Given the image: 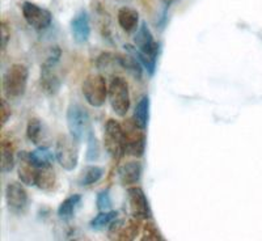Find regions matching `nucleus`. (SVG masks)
<instances>
[{
	"label": "nucleus",
	"mask_w": 262,
	"mask_h": 241,
	"mask_svg": "<svg viewBox=\"0 0 262 241\" xmlns=\"http://www.w3.org/2000/svg\"><path fill=\"white\" fill-rule=\"evenodd\" d=\"M62 51L58 46H54L50 50V55L46 58V60L41 65V76H39V83L43 93L48 96H55L59 93L60 86H62V79L57 71L58 63H59Z\"/></svg>",
	"instance_id": "obj_1"
},
{
	"label": "nucleus",
	"mask_w": 262,
	"mask_h": 241,
	"mask_svg": "<svg viewBox=\"0 0 262 241\" xmlns=\"http://www.w3.org/2000/svg\"><path fill=\"white\" fill-rule=\"evenodd\" d=\"M29 78V70L23 63H15L3 75V93L9 100H16L25 95Z\"/></svg>",
	"instance_id": "obj_2"
},
{
	"label": "nucleus",
	"mask_w": 262,
	"mask_h": 241,
	"mask_svg": "<svg viewBox=\"0 0 262 241\" xmlns=\"http://www.w3.org/2000/svg\"><path fill=\"white\" fill-rule=\"evenodd\" d=\"M66 118H67V127H69L70 134L79 142L86 139L88 135L92 133L90 113L83 105L78 102L70 104V106L67 107Z\"/></svg>",
	"instance_id": "obj_3"
},
{
	"label": "nucleus",
	"mask_w": 262,
	"mask_h": 241,
	"mask_svg": "<svg viewBox=\"0 0 262 241\" xmlns=\"http://www.w3.org/2000/svg\"><path fill=\"white\" fill-rule=\"evenodd\" d=\"M55 158L60 167L64 170L76 169L79 163V140L75 139L71 134L60 135L55 146Z\"/></svg>",
	"instance_id": "obj_4"
},
{
	"label": "nucleus",
	"mask_w": 262,
	"mask_h": 241,
	"mask_svg": "<svg viewBox=\"0 0 262 241\" xmlns=\"http://www.w3.org/2000/svg\"><path fill=\"white\" fill-rule=\"evenodd\" d=\"M81 92H83L85 101L93 107H101L106 101L109 95V88L106 85V80L102 75L91 74L84 79L81 84Z\"/></svg>",
	"instance_id": "obj_5"
},
{
	"label": "nucleus",
	"mask_w": 262,
	"mask_h": 241,
	"mask_svg": "<svg viewBox=\"0 0 262 241\" xmlns=\"http://www.w3.org/2000/svg\"><path fill=\"white\" fill-rule=\"evenodd\" d=\"M109 102H111L112 111L118 117L123 118L130 111V91H128V84L121 76H116L112 79L109 84Z\"/></svg>",
	"instance_id": "obj_6"
},
{
	"label": "nucleus",
	"mask_w": 262,
	"mask_h": 241,
	"mask_svg": "<svg viewBox=\"0 0 262 241\" xmlns=\"http://www.w3.org/2000/svg\"><path fill=\"white\" fill-rule=\"evenodd\" d=\"M104 147L113 159H121L126 154L125 131L123 126L116 119H109L105 125Z\"/></svg>",
	"instance_id": "obj_7"
},
{
	"label": "nucleus",
	"mask_w": 262,
	"mask_h": 241,
	"mask_svg": "<svg viewBox=\"0 0 262 241\" xmlns=\"http://www.w3.org/2000/svg\"><path fill=\"white\" fill-rule=\"evenodd\" d=\"M125 131V152L134 158H142L146 151V133L143 128L138 127L131 119L123 125Z\"/></svg>",
	"instance_id": "obj_8"
},
{
	"label": "nucleus",
	"mask_w": 262,
	"mask_h": 241,
	"mask_svg": "<svg viewBox=\"0 0 262 241\" xmlns=\"http://www.w3.org/2000/svg\"><path fill=\"white\" fill-rule=\"evenodd\" d=\"M140 229V219L131 216L128 219H118L109 226L107 238L109 240L130 241L138 236Z\"/></svg>",
	"instance_id": "obj_9"
},
{
	"label": "nucleus",
	"mask_w": 262,
	"mask_h": 241,
	"mask_svg": "<svg viewBox=\"0 0 262 241\" xmlns=\"http://www.w3.org/2000/svg\"><path fill=\"white\" fill-rule=\"evenodd\" d=\"M25 21L36 30H45L51 25L53 15L49 9L42 8L30 2H25L21 7Z\"/></svg>",
	"instance_id": "obj_10"
},
{
	"label": "nucleus",
	"mask_w": 262,
	"mask_h": 241,
	"mask_svg": "<svg viewBox=\"0 0 262 241\" xmlns=\"http://www.w3.org/2000/svg\"><path fill=\"white\" fill-rule=\"evenodd\" d=\"M127 206L131 216L138 217L140 221L151 217L148 200L143 189L139 186H131L127 189Z\"/></svg>",
	"instance_id": "obj_11"
},
{
	"label": "nucleus",
	"mask_w": 262,
	"mask_h": 241,
	"mask_svg": "<svg viewBox=\"0 0 262 241\" xmlns=\"http://www.w3.org/2000/svg\"><path fill=\"white\" fill-rule=\"evenodd\" d=\"M28 193L23 186V182L12 181L6 188V202L8 210L13 214H24L28 207Z\"/></svg>",
	"instance_id": "obj_12"
},
{
	"label": "nucleus",
	"mask_w": 262,
	"mask_h": 241,
	"mask_svg": "<svg viewBox=\"0 0 262 241\" xmlns=\"http://www.w3.org/2000/svg\"><path fill=\"white\" fill-rule=\"evenodd\" d=\"M134 43L138 50L142 51L148 59L156 63L159 55V43L154 39L151 30L146 23H142V25L138 28L134 37Z\"/></svg>",
	"instance_id": "obj_13"
},
{
	"label": "nucleus",
	"mask_w": 262,
	"mask_h": 241,
	"mask_svg": "<svg viewBox=\"0 0 262 241\" xmlns=\"http://www.w3.org/2000/svg\"><path fill=\"white\" fill-rule=\"evenodd\" d=\"M38 168L30 161L29 152L21 151L17 155V174L20 181L27 186H36Z\"/></svg>",
	"instance_id": "obj_14"
},
{
	"label": "nucleus",
	"mask_w": 262,
	"mask_h": 241,
	"mask_svg": "<svg viewBox=\"0 0 262 241\" xmlns=\"http://www.w3.org/2000/svg\"><path fill=\"white\" fill-rule=\"evenodd\" d=\"M71 32L75 42L81 45L85 43L91 36V24H90V16L88 13L81 9L76 15L74 16L71 21Z\"/></svg>",
	"instance_id": "obj_15"
},
{
	"label": "nucleus",
	"mask_w": 262,
	"mask_h": 241,
	"mask_svg": "<svg viewBox=\"0 0 262 241\" xmlns=\"http://www.w3.org/2000/svg\"><path fill=\"white\" fill-rule=\"evenodd\" d=\"M143 167L139 161H127L118 169V180L123 186H131L139 182Z\"/></svg>",
	"instance_id": "obj_16"
},
{
	"label": "nucleus",
	"mask_w": 262,
	"mask_h": 241,
	"mask_svg": "<svg viewBox=\"0 0 262 241\" xmlns=\"http://www.w3.org/2000/svg\"><path fill=\"white\" fill-rule=\"evenodd\" d=\"M15 144L12 140L3 139L0 144V154H2V160H0V170L3 173L12 172L16 165L15 156Z\"/></svg>",
	"instance_id": "obj_17"
},
{
	"label": "nucleus",
	"mask_w": 262,
	"mask_h": 241,
	"mask_svg": "<svg viewBox=\"0 0 262 241\" xmlns=\"http://www.w3.org/2000/svg\"><path fill=\"white\" fill-rule=\"evenodd\" d=\"M117 20H118L119 27L127 33L134 32L137 28H139L138 27V24H139V13H138L137 9L130 8V7H122L119 9Z\"/></svg>",
	"instance_id": "obj_18"
},
{
	"label": "nucleus",
	"mask_w": 262,
	"mask_h": 241,
	"mask_svg": "<svg viewBox=\"0 0 262 241\" xmlns=\"http://www.w3.org/2000/svg\"><path fill=\"white\" fill-rule=\"evenodd\" d=\"M36 186L42 191H53L57 186V173L53 165L38 168L36 179Z\"/></svg>",
	"instance_id": "obj_19"
},
{
	"label": "nucleus",
	"mask_w": 262,
	"mask_h": 241,
	"mask_svg": "<svg viewBox=\"0 0 262 241\" xmlns=\"http://www.w3.org/2000/svg\"><path fill=\"white\" fill-rule=\"evenodd\" d=\"M29 159L37 168H43L53 165V161L57 158H55V152H51L50 148L45 146H38V148L29 152Z\"/></svg>",
	"instance_id": "obj_20"
},
{
	"label": "nucleus",
	"mask_w": 262,
	"mask_h": 241,
	"mask_svg": "<svg viewBox=\"0 0 262 241\" xmlns=\"http://www.w3.org/2000/svg\"><path fill=\"white\" fill-rule=\"evenodd\" d=\"M149 119V97L148 96H143L138 101L137 106L134 109V117H133V121H134L135 125L138 127L146 130L147 125H148Z\"/></svg>",
	"instance_id": "obj_21"
},
{
	"label": "nucleus",
	"mask_w": 262,
	"mask_h": 241,
	"mask_svg": "<svg viewBox=\"0 0 262 241\" xmlns=\"http://www.w3.org/2000/svg\"><path fill=\"white\" fill-rule=\"evenodd\" d=\"M105 169L98 165H86L83 168L80 176L78 177V184L80 186H91V185L96 184L104 176Z\"/></svg>",
	"instance_id": "obj_22"
},
{
	"label": "nucleus",
	"mask_w": 262,
	"mask_h": 241,
	"mask_svg": "<svg viewBox=\"0 0 262 241\" xmlns=\"http://www.w3.org/2000/svg\"><path fill=\"white\" fill-rule=\"evenodd\" d=\"M81 202V196L79 194H72V195L67 196L64 201L58 207V216L62 221H70L74 216L75 211L79 207Z\"/></svg>",
	"instance_id": "obj_23"
},
{
	"label": "nucleus",
	"mask_w": 262,
	"mask_h": 241,
	"mask_svg": "<svg viewBox=\"0 0 262 241\" xmlns=\"http://www.w3.org/2000/svg\"><path fill=\"white\" fill-rule=\"evenodd\" d=\"M27 137L33 144L42 146V142L46 139V133L45 128H43V123L41 122V119H29V122H28L27 126Z\"/></svg>",
	"instance_id": "obj_24"
},
{
	"label": "nucleus",
	"mask_w": 262,
	"mask_h": 241,
	"mask_svg": "<svg viewBox=\"0 0 262 241\" xmlns=\"http://www.w3.org/2000/svg\"><path fill=\"white\" fill-rule=\"evenodd\" d=\"M117 63H118L122 69H125L126 71L130 72L135 79L140 80L142 79V75H143V64L134 57V55H118L117 57Z\"/></svg>",
	"instance_id": "obj_25"
},
{
	"label": "nucleus",
	"mask_w": 262,
	"mask_h": 241,
	"mask_svg": "<svg viewBox=\"0 0 262 241\" xmlns=\"http://www.w3.org/2000/svg\"><path fill=\"white\" fill-rule=\"evenodd\" d=\"M118 216V212L117 211H101L100 214L96 215L95 217L91 222V228L95 229V231H100V229H104L105 227H109Z\"/></svg>",
	"instance_id": "obj_26"
},
{
	"label": "nucleus",
	"mask_w": 262,
	"mask_h": 241,
	"mask_svg": "<svg viewBox=\"0 0 262 241\" xmlns=\"http://www.w3.org/2000/svg\"><path fill=\"white\" fill-rule=\"evenodd\" d=\"M100 158V143H98L97 138L95 133H91L86 138V152H85V160L88 163L97 161Z\"/></svg>",
	"instance_id": "obj_27"
},
{
	"label": "nucleus",
	"mask_w": 262,
	"mask_h": 241,
	"mask_svg": "<svg viewBox=\"0 0 262 241\" xmlns=\"http://www.w3.org/2000/svg\"><path fill=\"white\" fill-rule=\"evenodd\" d=\"M142 240H147V241H161L164 240V237L161 236L160 231L158 229V227L155 226L154 223H149V222H147L146 224H144L143 227V237H142Z\"/></svg>",
	"instance_id": "obj_28"
},
{
	"label": "nucleus",
	"mask_w": 262,
	"mask_h": 241,
	"mask_svg": "<svg viewBox=\"0 0 262 241\" xmlns=\"http://www.w3.org/2000/svg\"><path fill=\"white\" fill-rule=\"evenodd\" d=\"M96 205L100 211H109L112 209V198L111 191L102 190L97 194V200H96Z\"/></svg>",
	"instance_id": "obj_29"
},
{
	"label": "nucleus",
	"mask_w": 262,
	"mask_h": 241,
	"mask_svg": "<svg viewBox=\"0 0 262 241\" xmlns=\"http://www.w3.org/2000/svg\"><path fill=\"white\" fill-rule=\"evenodd\" d=\"M12 116V111L11 106L8 105L7 100H2V126L6 125L8 122V119Z\"/></svg>",
	"instance_id": "obj_30"
},
{
	"label": "nucleus",
	"mask_w": 262,
	"mask_h": 241,
	"mask_svg": "<svg viewBox=\"0 0 262 241\" xmlns=\"http://www.w3.org/2000/svg\"><path fill=\"white\" fill-rule=\"evenodd\" d=\"M11 38V32L7 28L6 23H2V50H6L7 45H8V41Z\"/></svg>",
	"instance_id": "obj_31"
}]
</instances>
